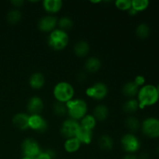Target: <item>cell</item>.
<instances>
[{
	"instance_id": "1",
	"label": "cell",
	"mask_w": 159,
	"mask_h": 159,
	"mask_svg": "<svg viewBox=\"0 0 159 159\" xmlns=\"http://www.w3.org/2000/svg\"><path fill=\"white\" fill-rule=\"evenodd\" d=\"M138 101L139 103V109H144L145 107H152L158 102L159 96L155 85L152 84L144 85L139 89L138 93Z\"/></svg>"
},
{
	"instance_id": "2",
	"label": "cell",
	"mask_w": 159,
	"mask_h": 159,
	"mask_svg": "<svg viewBox=\"0 0 159 159\" xmlns=\"http://www.w3.org/2000/svg\"><path fill=\"white\" fill-rule=\"evenodd\" d=\"M68 114L70 118L75 120H80L87 114L88 106L86 102L82 99H71L66 102Z\"/></svg>"
},
{
	"instance_id": "3",
	"label": "cell",
	"mask_w": 159,
	"mask_h": 159,
	"mask_svg": "<svg viewBox=\"0 0 159 159\" xmlns=\"http://www.w3.org/2000/svg\"><path fill=\"white\" fill-rule=\"evenodd\" d=\"M69 37L65 31L60 29H55L49 34L48 43L51 48L54 51H61L68 44Z\"/></svg>"
},
{
	"instance_id": "4",
	"label": "cell",
	"mask_w": 159,
	"mask_h": 159,
	"mask_svg": "<svg viewBox=\"0 0 159 159\" xmlns=\"http://www.w3.org/2000/svg\"><path fill=\"white\" fill-rule=\"evenodd\" d=\"M53 93L57 102L66 103L73 99L75 89L74 87L68 82H61L54 86Z\"/></svg>"
},
{
	"instance_id": "5",
	"label": "cell",
	"mask_w": 159,
	"mask_h": 159,
	"mask_svg": "<svg viewBox=\"0 0 159 159\" xmlns=\"http://www.w3.org/2000/svg\"><path fill=\"white\" fill-rule=\"evenodd\" d=\"M141 130L146 137L152 139L159 138V119L154 116L147 117L141 125Z\"/></svg>"
},
{
	"instance_id": "6",
	"label": "cell",
	"mask_w": 159,
	"mask_h": 159,
	"mask_svg": "<svg viewBox=\"0 0 159 159\" xmlns=\"http://www.w3.org/2000/svg\"><path fill=\"white\" fill-rule=\"evenodd\" d=\"M21 150L23 157L34 159L42 152L39 143L34 138H26L21 144Z\"/></svg>"
},
{
	"instance_id": "7",
	"label": "cell",
	"mask_w": 159,
	"mask_h": 159,
	"mask_svg": "<svg viewBox=\"0 0 159 159\" xmlns=\"http://www.w3.org/2000/svg\"><path fill=\"white\" fill-rule=\"evenodd\" d=\"M120 143L123 149L127 154H134L138 152L141 147L140 140L132 133L124 134L121 138Z\"/></svg>"
},
{
	"instance_id": "8",
	"label": "cell",
	"mask_w": 159,
	"mask_h": 159,
	"mask_svg": "<svg viewBox=\"0 0 159 159\" xmlns=\"http://www.w3.org/2000/svg\"><path fill=\"white\" fill-rule=\"evenodd\" d=\"M79 127L80 124L77 120L68 118L62 123L60 128V133L61 136L66 139L75 138Z\"/></svg>"
},
{
	"instance_id": "9",
	"label": "cell",
	"mask_w": 159,
	"mask_h": 159,
	"mask_svg": "<svg viewBox=\"0 0 159 159\" xmlns=\"http://www.w3.org/2000/svg\"><path fill=\"white\" fill-rule=\"evenodd\" d=\"M87 96L96 100H102L108 94V87L103 82H96L85 91Z\"/></svg>"
},
{
	"instance_id": "10",
	"label": "cell",
	"mask_w": 159,
	"mask_h": 159,
	"mask_svg": "<svg viewBox=\"0 0 159 159\" xmlns=\"http://www.w3.org/2000/svg\"><path fill=\"white\" fill-rule=\"evenodd\" d=\"M29 128L38 133H45L48 129V123L40 114H33L29 116Z\"/></svg>"
},
{
	"instance_id": "11",
	"label": "cell",
	"mask_w": 159,
	"mask_h": 159,
	"mask_svg": "<svg viewBox=\"0 0 159 159\" xmlns=\"http://www.w3.org/2000/svg\"><path fill=\"white\" fill-rule=\"evenodd\" d=\"M57 25V17L52 15H48L40 19L37 23L38 29L44 33H51L55 30Z\"/></svg>"
},
{
	"instance_id": "12",
	"label": "cell",
	"mask_w": 159,
	"mask_h": 159,
	"mask_svg": "<svg viewBox=\"0 0 159 159\" xmlns=\"http://www.w3.org/2000/svg\"><path fill=\"white\" fill-rule=\"evenodd\" d=\"M27 111L33 114H40L43 109V102L42 99L39 96H33L28 100L26 105Z\"/></svg>"
},
{
	"instance_id": "13",
	"label": "cell",
	"mask_w": 159,
	"mask_h": 159,
	"mask_svg": "<svg viewBox=\"0 0 159 159\" xmlns=\"http://www.w3.org/2000/svg\"><path fill=\"white\" fill-rule=\"evenodd\" d=\"M29 116L27 114L23 113H19L14 115L12 117V122L13 125L16 127L17 129L20 130H27L29 128Z\"/></svg>"
},
{
	"instance_id": "14",
	"label": "cell",
	"mask_w": 159,
	"mask_h": 159,
	"mask_svg": "<svg viewBox=\"0 0 159 159\" xmlns=\"http://www.w3.org/2000/svg\"><path fill=\"white\" fill-rule=\"evenodd\" d=\"M63 6L61 0H44L43 2V7L46 12L50 14L58 12Z\"/></svg>"
},
{
	"instance_id": "15",
	"label": "cell",
	"mask_w": 159,
	"mask_h": 159,
	"mask_svg": "<svg viewBox=\"0 0 159 159\" xmlns=\"http://www.w3.org/2000/svg\"><path fill=\"white\" fill-rule=\"evenodd\" d=\"M93 130L80 127L76 133L75 138L81 142V144H89L93 140Z\"/></svg>"
},
{
	"instance_id": "16",
	"label": "cell",
	"mask_w": 159,
	"mask_h": 159,
	"mask_svg": "<svg viewBox=\"0 0 159 159\" xmlns=\"http://www.w3.org/2000/svg\"><path fill=\"white\" fill-rule=\"evenodd\" d=\"M29 84L34 89H40L45 84V78L40 72H35L31 75L29 79Z\"/></svg>"
},
{
	"instance_id": "17",
	"label": "cell",
	"mask_w": 159,
	"mask_h": 159,
	"mask_svg": "<svg viewBox=\"0 0 159 159\" xmlns=\"http://www.w3.org/2000/svg\"><path fill=\"white\" fill-rule=\"evenodd\" d=\"M139 87L136 85L134 82H128L123 86L122 93L127 97L130 99H134L135 96H138Z\"/></svg>"
},
{
	"instance_id": "18",
	"label": "cell",
	"mask_w": 159,
	"mask_h": 159,
	"mask_svg": "<svg viewBox=\"0 0 159 159\" xmlns=\"http://www.w3.org/2000/svg\"><path fill=\"white\" fill-rule=\"evenodd\" d=\"M90 50V47L89 43L85 40L78 41L74 46V52L78 57H85L89 54Z\"/></svg>"
},
{
	"instance_id": "19",
	"label": "cell",
	"mask_w": 159,
	"mask_h": 159,
	"mask_svg": "<svg viewBox=\"0 0 159 159\" xmlns=\"http://www.w3.org/2000/svg\"><path fill=\"white\" fill-rule=\"evenodd\" d=\"M93 116L96 121H104L109 116V109L105 105H98L95 107L93 111Z\"/></svg>"
},
{
	"instance_id": "20",
	"label": "cell",
	"mask_w": 159,
	"mask_h": 159,
	"mask_svg": "<svg viewBox=\"0 0 159 159\" xmlns=\"http://www.w3.org/2000/svg\"><path fill=\"white\" fill-rule=\"evenodd\" d=\"M81 145L82 144L80 141L75 137V138L66 139L65 144H64V148L68 153H75L79 150Z\"/></svg>"
},
{
	"instance_id": "21",
	"label": "cell",
	"mask_w": 159,
	"mask_h": 159,
	"mask_svg": "<svg viewBox=\"0 0 159 159\" xmlns=\"http://www.w3.org/2000/svg\"><path fill=\"white\" fill-rule=\"evenodd\" d=\"M85 68L88 72L95 73L101 68V61L99 58L95 57H89L85 63Z\"/></svg>"
},
{
	"instance_id": "22",
	"label": "cell",
	"mask_w": 159,
	"mask_h": 159,
	"mask_svg": "<svg viewBox=\"0 0 159 159\" xmlns=\"http://www.w3.org/2000/svg\"><path fill=\"white\" fill-rule=\"evenodd\" d=\"M99 146L103 151H111L113 148V140L110 135L103 134L99 138Z\"/></svg>"
},
{
	"instance_id": "23",
	"label": "cell",
	"mask_w": 159,
	"mask_h": 159,
	"mask_svg": "<svg viewBox=\"0 0 159 159\" xmlns=\"http://www.w3.org/2000/svg\"><path fill=\"white\" fill-rule=\"evenodd\" d=\"M80 127L88 130H93L96 127V120L93 115L86 114L82 119L80 120Z\"/></svg>"
},
{
	"instance_id": "24",
	"label": "cell",
	"mask_w": 159,
	"mask_h": 159,
	"mask_svg": "<svg viewBox=\"0 0 159 159\" xmlns=\"http://www.w3.org/2000/svg\"><path fill=\"white\" fill-rule=\"evenodd\" d=\"M138 109H139V103H138V99H134V98L129 99L128 100L124 102V106H123L124 111L127 113H130V114L137 112Z\"/></svg>"
},
{
	"instance_id": "25",
	"label": "cell",
	"mask_w": 159,
	"mask_h": 159,
	"mask_svg": "<svg viewBox=\"0 0 159 159\" xmlns=\"http://www.w3.org/2000/svg\"><path fill=\"white\" fill-rule=\"evenodd\" d=\"M141 122L137 117L133 116H128L125 120V126L130 131L136 132L141 128Z\"/></svg>"
},
{
	"instance_id": "26",
	"label": "cell",
	"mask_w": 159,
	"mask_h": 159,
	"mask_svg": "<svg viewBox=\"0 0 159 159\" xmlns=\"http://www.w3.org/2000/svg\"><path fill=\"white\" fill-rule=\"evenodd\" d=\"M135 33H136L137 37H139V38L146 39L150 35L151 30L147 23H141L138 24V26H137Z\"/></svg>"
},
{
	"instance_id": "27",
	"label": "cell",
	"mask_w": 159,
	"mask_h": 159,
	"mask_svg": "<svg viewBox=\"0 0 159 159\" xmlns=\"http://www.w3.org/2000/svg\"><path fill=\"white\" fill-rule=\"evenodd\" d=\"M22 18V13L19 9H12L7 13V19L8 23L12 25H15L18 23L20 21Z\"/></svg>"
},
{
	"instance_id": "28",
	"label": "cell",
	"mask_w": 159,
	"mask_h": 159,
	"mask_svg": "<svg viewBox=\"0 0 159 159\" xmlns=\"http://www.w3.org/2000/svg\"><path fill=\"white\" fill-rule=\"evenodd\" d=\"M57 26L59 29L66 32L73 27V21L70 17L63 16L57 20Z\"/></svg>"
},
{
	"instance_id": "29",
	"label": "cell",
	"mask_w": 159,
	"mask_h": 159,
	"mask_svg": "<svg viewBox=\"0 0 159 159\" xmlns=\"http://www.w3.org/2000/svg\"><path fill=\"white\" fill-rule=\"evenodd\" d=\"M53 112L57 116L61 117V116H65L68 113L66 104L63 102H56L53 106Z\"/></svg>"
},
{
	"instance_id": "30",
	"label": "cell",
	"mask_w": 159,
	"mask_h": 159,
	"mask_svg": "<svg viewBox=\"0 0 159 159\" xmlns=\"http://www.w3.org/2000/svg\"><path fill=\"white\" fill-rule=\"evenodd\" d=\"M149 6L148 0H133L131 1V8L138 12L145 10Z\"/></svg>"
},
{
	"instance_id": "31",
	"label": "cell",
	"mask_w": 159,
	"mask_h": 159,
	"mask_svg": "<svg viewBox=\"0 0 159 159\" xmlns=\"http://www.w3.org/2000/svg\"><path fill=\"white\" fill-rule=\"evenodd\" d=\"M56 158V152L54 150L48 149L46 151H42L41 153L37 155L34 159H54Z\"/></svg>"
},
{
	"instance_id": "32",
	"label": "cell",
	"mask_w": 159,
	"mask_h": 159,
	"mask_svg": "<svg viewBox=\"0 0 159 159\" xmlns=\"http://www.w3.org/2000/svg\"><path fill=\"white\" fill-rule=\"evenodd\" d=\"M116 8L123 11H128L131 8L130 0H117L115 2Z\"/></svg>"
},
{
	"instance_id": "33",
	"label": "cell",
	"mask_w": 159,
	"mask_h": 159,
	"mask_svg": "<svg viewBox=\"0 0 159 159\" xmlns=\"http://www.w3.org/2000/svg\"><path fill=\"white\" fill-rule=\"evenodd\" d=\"M145 78L144 77L143 75H137L136 77H135L134 79V82L135 84H136L137 85H138L139 88H141V87L144 86V84H145Z\"/></svg>"
},
{
	"instance_id": "34",
	"label": "cell",
	"mask_w": 159,
	"mask_h": 159,
	"mask_svg": "<svg viewBox=\"0 0 159 159\" xmlns=\"http://www.w3.org/2000/svg\"><path fill=\"white\" fill-rule=\"evenodd\" d=\"M11 3L14 6H16V7H20L24 3V1H22V0H13V1H11Z\"/></svg>"
},
{
	"instance_id": "35",
	"label": "cell",
	"mask_w": 159,
	"mask_h": 159,
	"mask_svg": "<svg viewBox=\"0 0 159 159\" xmlns=\"http://www.w3.org/2000/svg\"><path fill=\"white\" fill-rule=\"evenodd\" d=\"M138 159H150V155L146 152H143L138 156Z\"/></svg>"
},
{
	"instance_id": "36",
	"label": "cell",
	"mask_w": 159,
	"mask_h": 159,
	"mask_svg": "<svg viewBox=\"0 0 159 159\" xmlns=\"http://www.w3.org/2000/svg\"><path fill=\"white\" fill-rule=\"evenodd\" d=\"M122 159H138V156H136L134 154H127L123 157Z\"/></svg>"
},
{
	"instance_id": "37",
	"label": "cell",
	"mask_w": 159,
	"mask_h": 159,
	"mask_svg": "<svg viewBox=\"0 0 159 159\" xmlns=\"http://www.w3.org/2000/svg\"><path fill=\"white\" fill-rule=\"evenodd\" d=\"M127 12H128L129 15H130V16H135V15H137V14L138 13V12H137V11H135L134 9H133V8H130V9H129Z\"/></svg>"
},
{
	"instance_id": "38",
	"label": "cell",
	"mask_w": 159,
	"mask_h": 159,
	"mask_svg": "<svg viewBox=\"0 0 159 159\" xmlns=\"http://www.w3.org/2000/svg\"><path fill=\"white\" fill-rule=\"evenodd\" d=\"M85 74H82H82L79 75V80H83V79H85Z\"/></svg>"
},
{
	"instance_id": "39",
	"label": "cell",
	"mask_w": 159,
	"mask_h": 159,
	"mask_svg": "<svg viewBox=\"0 0 159 159\" xmlns=\"http://www.w3.org/2000/svg\"><path fill=\"white\" fill-rule=\"evenodd\" d=\"M156 88H157V91H158V96H159V84H158V85H157V86H156Z\"/></svg>"
},
{
	"instance_id": "40",
	"label": "cell",
	"mask_w": 159,
	"mask_h": 159,
	"mask_svg": "<svg viewBox=\"0 0 159 159\" xmlns=\"http://www.w3.org/2000/svg\"><path fill=\"white\" fill-rule=\"evenodd\" d=\"M21 159H32V158H28V157H23V158H22Z\"/></svg>"
},
{
	"instance_id": "41",
	"label": "cell",
	"mask_w": 159,
	"mask_h": 159,
	"mask_svg": "<svg viewBox=\"0 0 159 159\" xmlns=\"http://www.w3.org/2000/svg\"><path fill=\"white\" fill-rule=\"evenodd\" d=\"M157 152H158V154L159 155V144L158 145V147H157Z\"/></svg>"
}]
</instances>
